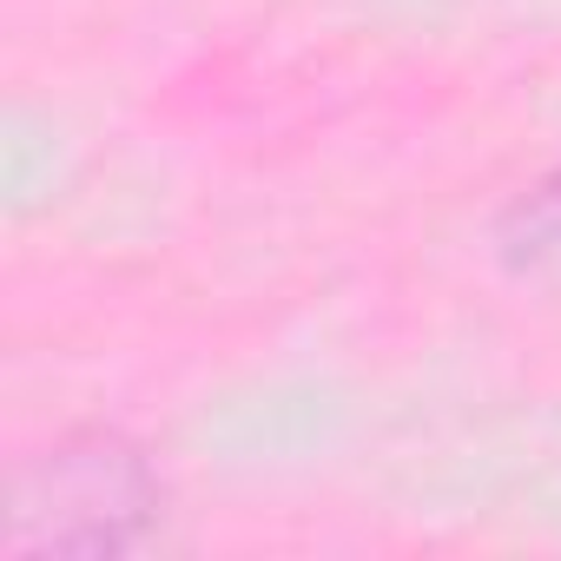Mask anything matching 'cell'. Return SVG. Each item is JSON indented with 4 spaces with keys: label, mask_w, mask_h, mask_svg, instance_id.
<instances>
[{
    "label": "cell",
    "mask_w": 561,
    "mask_h": 561,
    "mask_svg": "<svg viewBox=\"0 0 561 561\" xmlns=\"http://www.w3.org/2000/svg\"><path fill=\"white\" fill-rule=\"evenodd\" d=\"M165 489L126 436H67L14 469L8 548L14 554H119L133 548Z\"/></svg>",
    "instance_id": "1"
},
{
    "label": "cell",
    "mask_w": 561,
    "mask_h": 561,
    "mask_svg": "<svg viewBox=\"0 0 561 561\" xmlns=\"http://www.w3.org/2000/svg\"><path fill=\"white\" fill-rule=\"evenodd\" d=\"M508 244H515V251H548V244H561V179H548L535 198L515 205Z\"/></svg>",
    "instance_id": "2"
}]
</instances>
